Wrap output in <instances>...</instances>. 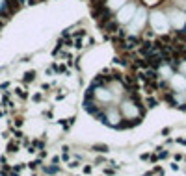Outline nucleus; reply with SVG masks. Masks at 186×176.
<instances>
[{"label": "nucleus", "instance_id": "1", "mask_svg": "<svg viewBox=\"0 0 186 176\" xmlns=\"http://www.w3.org/2000/svg\"><path fill=\"white\" fill-rule=\"evenodd\" d=\"M145 59H147V63H149V67H151V69H160V65L164 63L162 54H158L157 50H153L151 54H147V56H145Z\"/></svg>", "mask_w": 186, "mask_h": 176}, {"label": "nucleus", "instance_id": "2", "mask_svg": "<svg viewBox=\"0 0 186 176\" xmlns=\"http://www.w3.org/2000/svg\"><path fill=\"white\" fill-rule=\"evenodd\" d=\"M153 50H154V48H153V45H151L149 41H145V43H140V45H138V52H140V56H143V58L147 56V54H151Z\"/></svg>", "mask_w": 186, "mask_h": 176}, {"label": "nucleus", "instance_id": "3", "mask_svg": "<svg viewBox=\"0 0 186 176\" xmlns=\"http://www.w3.org/2000/svg\"><path fill=\"white\" fill-rule=\"evenodd\" d=\"M84 109H86L88 113H91V115H95L99 111V108H97V104L93 102L91 98H86V102H84Z\"/></svg>", "mask_w": 186, "mask_h": 176}, {"label": "nucleus", "instance_id": "4", "mask_svg": "<svg viewBox=\"0 0 186 176\" xmlns=\"http://www.w3.org/2000/svg\"><path fill=\"white\" fill-rule=\"evenodd\" d=\"M4 6H6L8 9H9V13H15L19 9V6H21V2H19V0H6V2H4Z\"/></svg>", "mask_w": 186, "mask_h": 176}, {"label": "nucleus", "instance_id": "5", "mask_svg": "<svg viewBox=\"0 0 186 176\" xmlns=\"http://www.w3.org/2000/svg\"><path fill=\"white\" fill-rule=\"evenodd\" d=\"M104 26V30H106V32H110V33H114V32H117V22H114V21H108V22H104L102 24Z\"/></svg>", "mask_w": 186, "mask_h": 176}, {"label": "nucleus", "instance_id": "6", "mask_svg": "<svg viewBox=\"0 0 186 176\" xmlns=\"http://www.w3.org/2000/svg\"><path fill=\"white\" fill-rule=\"evenodd\" d=\"M157 104H158V100L154 97H147V100H145V106H147V108H157Z\"/></svg>", "mask_w": 186, "mask_h": 176}, {"label": "nucleus", "instance_id": "7", "mask_svg": "<svg viewBox=\"0 0 186 176\" xmlns=\"http://www.w3.org/2000/svg\"><path fill=\"white\" fill-rule=\"evenodd\" d=\"M34 80H36V70H28L26 74H24V82H34Z\"/></svg>", "mask_w": 186, "mask_h": 176}, {"label": "nucleus", "instance_id": "8", "mask_svg": "<svg viewBox=\"0 0 186 176\" xmlns=\"http://www.w3.org/2000/svg\"><path fill=\"white\" fill-rule=\"evenodd\" d=\"M93 150H95V152H104V154H106L108 147H106V145H93Z\"/></svg>", "mask_w": 186, "mask_h": 176}, {"label": "nucleus", "instance_id": "9", "mask_svg": "<svg viewBox=\"0 0 186 176\" xmlns=\"http://www.w3.org/2000/svg\"><path fill=\"white\" fill-rule=\"evenodd\" d=\"M58 170H60L58 165H52V167H45V173H47V174H56Z\"/></svg>", "mask_w": 186, "mask_h": 176}, {"label": "nucleus", "instance_id": "10", "mask_svg": "<svg viewBox=\"0 0 186 176\" xmlns=\"http://www.w3.org/2000/svg\"><path fill=\"white\" fill-rule=\"evenodd\" d=\"M17 148H19V145L15 143V141H9V145H8V152H17Z\"/></svg>", "mask_w": 186, "mask_h": 176}, {"label": "nucleus", "instance_id": "11", "mask_svg": "<svg viewBox=\"0 0 186 176\" xmlns=\"http://www.w3.org/2000/svg\"><path fill=\"white\" fill-rule=\"evenodd\" d=\"M125 82H127L128 85H134V83H136V78H132V76H128V74H125Z\"/></svg>", "mask_w": 186, "mask_h": 176}, {"label": "nucleus", "instance_id": "12", "mask_svg": "<svg viewBox=\"0 0 186 176\" xmlns=\"http://www.w3.org/2000/svg\"><path fill=\"white\" fill-rule=\"evenodd\" d=\"M32 145H34V147H36V148H41V150L45 148V143H43V141H34Z\"/></svg>", "mask_w": 186, "mask_h": 176}, {"label": "nucleus", "instance_id": "13", "mask_svg": "<svg viewBox=\"0 0 186 176\" xmlns=\"http://www.w3.org/2000/svg\"><path fill=\"white\" fill-rule=\"evenodd\" d=\"M17 95H19V97H21V98H26V97H28L24 89H17Z\"/></svg>", "mask_w": 186, "mask_h": 176}, {"label": "nucleus", "instance_id": "14", "mask_svg": "<svg viewBox=\"0 0 186 176\" xmlns=\"http://www.w3.org/2000/svg\"><path fill=\"white\" fill-rule=\"evenodd\" d=\"M37 165H41V159H36V161H34V163H30V169H36Z\"/></svg>", "mask_w": 186, "mask_h": 176}, {"label": "nucleus", "instance_id": "15", "mask_svg": "<svg viewBox=\"0 0 186 176\" xmlns=\"http://www.w3.org/2000/svg\"><path fill=\"white\" fill-rule=\"evenodd\" d=\"M154 173H157V174H160V176H164V170H162V167H154Z\"/></svg>", "mask_w": 186, "mask_h": 176}, {"label": "nucleus", "instance_id": "16", "mask_svg": "<svg viewBox=\"0 0 186 176\" xmlns=\"http://www.w3.org/2000/svg\"><path fill=\"white\" fill-rule=\"evenodd\" d=\"M74 35H77V37H84V35H86V32H84V30H78Z\"/></svg>", "mask_w": 186, "mask_h": 176}, {"label": "nucleus", "instance_id": "17", "mask_svg": "<svg viewBox=\"0 0 186 176\" xmlns=\"http://www.w3.org/2000/svg\"><path fill=\"white\" fill-rule=\"evenodd\" d=\"M43 98V95L41 93H37V95H34V100H36V102H39V100Z\"/></svg>", "mask_w": 186, "mask_h": 176}, {"label": "nucleus", "instance_id": "18", "mask_svg": "<svg viewBox=\"0 0 186 176\" xmlns=\"http://www.w3.org/2000/svg\"><path fill=\"white\" fill-rule=\"evenodd\" d=\"M15 137H17V139H21V137H22V132H19V130H15Z\"/></svg>", "mask_w": 186, "mask_h": 176}, {"label": "nucleus", "instance_id": "19", "mask_svg": "<svg viewBox=\"0 0 186 176\" xmlns=\"http://www.w3.org/2000/svg\"><path fill=\"white\" fill-rule=\"evenodd\" d=\"M149 158H151V161L154 163V161H157V159H158V156H157V154H153V156H149Z\"/></svg>", "mask_w": 186, "mask_h": 176}, {"label": "nucleus", "instance_id": "20", "mask_svg": "<svg viewBox=\"0 0 186 176\" xmlns=\"http://www.w3.org/2000/svg\"><path fill=\"white\" fill-rule=\"evenodd\" d=\"M84 173L89 174V173H91V167H89V165H88V167H84Z\"/></svg>", "mask_w": 186, "mask_h": 176}, {"label": "nucleus", "instance_id": "21", "mask_svg": "<svg viewBox=\"0 0 186 176\" xmlns=\"http://www.w3.org/2000/svg\"><path fill=\"white\" fill-rule=\"evenodd\" d=\"M143 176H153V173H145V174H143Z\"/></svg>", "mask_w": 186, "mask_h": 176}]
</instances>
